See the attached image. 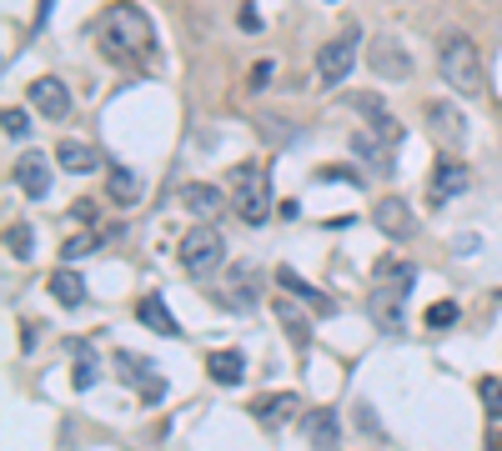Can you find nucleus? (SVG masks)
<instances>
[{
	"label": "nucleus",
	"mask_w": 502,
	"mask_h": 451,
	"mask_svg": "<svg viewBox=\"0 0 502 451\" xmlns=\"http://www.w3.org/2000/svg\"><path fill=\"white\" fill-rule=\"evenodd\" d=\"M96 40H100V55L116 65L151 61V55H156V25H151V15L141 11V5H131V0L106 5V15H100V25H96Z\"/></svg>",
	"instance_id": "f257e3e1"
},
{
	"label": "nucleus",
	"mask_w": 502,
	"mask_h": 451,
	"mask_svg": "<svg viewBox=\"0 0 502 451\" xmlns=\"http://www.w3.org/2000/svg\"><path fill=\"white\" fill-rule=\"evenodd\" d=\"M372 281H376V286H372V316H376V326H382V331H392V336H397L402 326H407L402 301H407V291H412L417 271L407 261H382Z\"/></svg>",
	"instance_id": "f03ea898"
},
{
	"label": "nucleus",
	"mask_w": 502,
	"mask_h": 451,
	"mask_svg": "<svg viewBox=\"0 0 502 451\" xmlns=\"http://www.w3.org/2000/svg\"><path fill=\"white\" fill-rule=\"evenodd\" d=\"M437 71L457 96H477L482 90V55H477L472 36H447L437 50Z\"/></svg>",
	"instance_id": "7ed1b4c3"
},
{
	"label": "nucleus",
	"mask_w": 502,
	"mask_h": 451,
	"mask_svg": "<svg viewBox=\"0 0 502 451\" xmlns=\"http://www.w3.org/2000/svg\"><path fill=\"white\" fill-rule=\"evenodd\" d=\"M357 46H362V30L357 25H342V36H332L322 50H316V75L322 86H342L347 71L357 65Z\"/></svg>",
	"instance_id": "20e7f679"
},
{
	"label": "nucleus",
	"mask_w": 502,
	"mask_h": 451,
	"mask_svg": "<svg viewBox=\"0 0 502 451\" xmlns=\"http://www.w3.org/2000/svg\"><path fill=\"white\" fill-rule=\"evenodd\" d=\"M176 256H181V266H186L191 276L216 271V266H221V256H226L221 231H212L206 221H201V226H191L186 236H181V246H176Z\"/></svg>",
	"instance_id": "39448f33"
},
{
	"label": "nucleus",
	"mask_w": 502,
	"mask_h": 451,
	"mask_svg": "<svg viewBox=\"0 0 502 451\" xmlns=\"http://www.w3.org/2000/svg\"><path fill=\"white\" fill-rule=\"evenodd\" d=\"M367 65H372V75H382V81H407V75H412V55H407V46H402L392 30H376V36L367 40Z\"/></svg>",
	"instance_id": "423d86ee"
},
{
	"label": "nucleus",
	"mask_w": 502,
	"mask_h": 451,
	"mask_svg": "<svg viewBox=\"0 0 502 451\" xmlns=\"http://www.w3.org/2000/svg\"><path fill=\"white\" fill-rule=\"evenodd\" d=\"M237 216L247 226H266V216H272V186H266V175L251 171V166L237 171Z\"/></svg>",
	"instance_id": "0eeeda50"
},
{
	"label": "nucleus",
	"mask_w": 502,
	"mask_h": 451,
	"mask_svg": "<svg viewBox=\"0 0 502 451\" xmlns=\"http://www.w3.org/2000/svg\"><path fill=\"white\" fill-rule=\"evenodd\" d=\"M427 131H432V140H437L442 150L467 146V115H463V106H452V100H427Z\"/></svg>",
	"instance_id": "6e6552de"
},
{
	"label": "nucleus",
	"mask_w": 502,
	"mask_h": 451,
	"mask_svg": "<svg viewBox=\"0 0 502 451\" xmlns=\"http://www.w3.org/2000/svg\"><path fill=\"white\" fill-rule=\"evenodd\" d=\"M221 306L226 311H251V306H262V276H256V266H226Z\"/></svg>",
	"instance_id": "1a4fd4ad"
},
{
	"label": "nucleus",
	"mask_w": 502,
	"mask_h": 451,
	"mask_svg": "<svg viewBox=\"0 0 502 451\" xmlns=\"http://www.w3.org/2000/svg\"><path fill=\"white\" fill-rule=\"evenodd\" d=\"M25 100H30L46 121H65V115H71V90L61 86V75H36V81L25 86Z\"/></svg>",
	"instance_id": "9d476101"
},
{
	"label": "nucleus",
	"mask_w": 502,
	"mask_h": 451,
	"mask_svg": "<svg viewBox=\"0 0 502 451\" xmlns=\"http://www.w3.org/2000/svg\"><path fill=\"white\" fill-rule=\"evenodd\" d=\"M372 221H376V231H382L387 241H407L417 231V216H412V206H407L402 196H382V200H376Z\"/></svg>",
	"instance_id": "9b49d317"
},
{
	"label": "nucleus",
	"mask_w": 502,
	"mask_h": 451,
	"mask_svg": "<svg viewBox=\"0 0 502 451\" xmlns=\"http://www.w3.org/2000/svg\"><path fill=\"white\" fill-rule=\"evenodd\" d=\"M347 106L362 115L367 125H372V136H382V140H402V121H397V115H392L376 96H347Z\"/></svg>",
	"instance_id": "f8f14e48"
},
{
	"label": "nucleus",
	"mask_w": 502,
	"mask_h": 451,
	"mask_svg": "<svg viewBox=\"0 0 502 451\" xmlns=\"http://www.w3.org/2000/svg\"><path fill=\"white\" fill-rule=\"evenodd\" d=\"M15 186H21L30 200H46L50 196V166H46L40 150H25L21 161H15Z\"/></svg>",
	"instance_id": "ddd939ff"
},
{
	"label": "nucleus",
	"mask_w": 502,
	"mask_h": 451,
	"mask_svg": "<svg viewBox=\"0 0 502 451\" xmlns=\"http://www.w3.org/2000/svg\"><path fill=\"white\" fill-rule=\"evenodd\" d=\"M301 431H307V441H312L316 451H332L342 437V416L332 412V406H316V412H301Z\"/></svg>",
	"instance_id": "4468645a"
},
{
	"label": "nucleus",
	"mask_w": 502,
	"mask_h": 451,
	"mask_svg": "<svg viewBox=\"0 0 502 451\" xmlns=\"http://www.w3.org/2000/svg\"><path fill=\"white\" fill-rule=\"evenodd\" d=\"M297 412H301V396H297V391H276V396H262L256 406H251V416H256L262 426H272V431H281V426H287Z\"/></svg>",
	"instance_id": "2eb2a0df"
},
{
	"label": "nucleus",
	"mask_w": 502,
	"mask_h": 451,
	"mask_svg": "<svg viewBox=\"0 0 502 451\" xmlns=\"http://www.w3.org/2000/svg\"><path fill=\"white\" fill-rule=\"evenodd\" d=\"M181 206H186L196 221H212V216H221L226 196H221V186H212V181H196V186L181 191Z\"/></svg>",
	"instance_id": "dca6fc26"
},
{
	"label": "nucleus",
	"mask_w": 502,
	"mask_h": 451,
	"mask_svg": "<svg viewBox=\"0 0 502 451\" xmlns=\"http://www.w3.org/2000/svg\"><path fill=\"white\" fill-rule=\"evenodd\" d=\"M136 321L146 326V331H156V336H181V321H176V316L166 311V301H161V296H141Z\"/></svg>",
	"instance_id": "f3484780"
},
{
	"label": "nucleus",
	"mask_w": 502,
	"mask_h": 451,
	"mask_svg": "<svg viewBox=\"0 0 502 451\" xmlns=\"http://www.w3.org/2000/svg\"><path fill=\"white\" fill-rule=\"evenodd\" d=\"M276 286L287 291V296H301L307 306H312V311H322V316L332 311V301H326V291H316L312 281H301V276L291 271V266H276Z\"/></svg>",
	"instance_id": "a211bd4d"
},
{
	"label": "nucleus",
	"mask_w": 502,
	"mask_h": 451,
	"mask_svg": "<svg viewBox=\"0 0 502 451\" xmlns=\"http://www.w3.org/2000/svg\"><path fill=\"white\" fill-rule=\"evenodd\" d=\"M141 175L131 171V166H111V171H106V196L116 200V206H136L141 200Z\"/></svg>",
	"instance_id": "6ab92c4d"
},
{
	"label": "nucleus",
	"mask_w": 502,
	"mask_h": 451,
	"mask_svg": "<svg viewBox=\"0 0 502 451\" xmlns=\"http://www.w3.org/2000/svg\"><path fill=\"white\" fill-rule=\"evenodd\" d=\"M467 186H472L467 166H457V161H437V171H432V196H437V200H452V196H463Z\"/></svg>",
	"instance_id": "aec40b11"
},
{
	"label": "nucleus",
	"mask_w": 502,
	"mask_h": 451,
	"mask_svg": "<svg viewBox=\"0 0 502 451\" xmlns=\"http://www.w3.org/2000/svg\"><path fill=\"white\" fill-rule=\"evenodd\" d=\"M272 311H276V321H281V331L291 336V346H297V351L312 346V321H307V316L297 311V301H276Z\"/></svg>",
	"instance_id": "412c9836"
},
{
	"label": "nucleus",
	"mask_w": 502,
	"mask_h": 451,
	"mask_svg": "<svg viewBox=\"0 0 502 451\" xmlns=\"http://www.w3.org/2000/svg\"><path fill=\"white\" fill-rule=\"evenodd\" d=\"M50 296L61 301L65 311H75V306H86V281H81V271L61 266V271L50 276Z\"/></svg>",
	"instance_id": "4be33fe9"
},
{
	"label": "nucleus",
	"mask_w": 502,
	"mask_h": 451,
	"mask_svg": "<svg viewBox=\"0 0 502 451\" xmlns=\"http://www.w3.org/2000/svg\"><path fill=\"white\" fill-rule=\"evenodd\" d=\"M206 371H212L221 387H241V381H247V356H241L237 346H226V351H216L212 362H206Z\"/></svg>",
	"instance_id": "5701e85b"
},
{
	"label": "nucleus",
	"mask_w": 502,
	"mask_h": 451,
	"mask_svg": "<svg viewBox=\"0 0 502 451\" xmlns=\"http://www.w3.org/2000/svg\"><path fill=\"white\" fill-rule=\"evenodd\" d=\"M56 161H61V171L86 175V171H96V166H100V156L86 146V140H61V150H56Z\"/></svg>",
	"instance_id": "b1692460"
},
{
	"label": "nucleus",
	"mask_w": 502,
	"mask_h": 451,
	"mask_svg": "<svg viewBox=\"0 0 502 451\" xmlns=\"http://www.w3.org/2000/svg\"><path fill=\"white\" fill-rule=\"evenodd\" d=\"M65 351L75 356V391H91L96 387V356H91L86 341H65Z\"/></svg>",
	"instance_id": "393cba45"
},
{
	"label": "nucleus",
	"mask_w": 502,
	"mask_h": 451,
	"mask_svg": "<svg viewBox=\"0 0 502 451\" xmlns=\"http://www.w3.org/2000/svg\"><path fill=\"white\" fill-rule=\"evenodd\" d=\"M5 246H11L15 261H30V251H36V231H30L25 221H11V226H5Z\"/></svg>",
	"instance_id": "a878e982"
},
{
	"label": "nucleus",
	"mask_w": 502,
	"mask_h": 451,
	"mask_svg": "<svg viewBox=\"0 0 502 451\" xmlns=\"http://www.w3.org/2000/svg\"><path fill=\"white\" fill-rule=\"evenodd\" d=\"M351 150H357V161H367V166H392L387 150H382V136H372V131H357V136H351Z\"/></svg>",
	"instance_id": "bb28decb"
},
{
	"label": "nucleus",
	"mask_w": 502,
	"mask_h": 451,
	"mask_svg": "<svg viewBox=\"0 0 502 451\" xmlns=\"http://www.w3.org/2000/svg\"><path fill=\"white\" fill-rule=\"evenodd\" d=\"M116 371H121V381H126V387H141L146 376H156V371H151V362H146V356H131V351H121V356H116Z\"/></svg>",
	"instance_id": "cd10ccee"
},
{
	"label": "nucleus",
	"mask_w": 502,
	"mask_h": 451,
	"mask_svg": "<svg viewBox=\"0 0 502 451\" xmlns=\"http://www.w3.org/2000/svg\"><path fill=\"white\" fill-rule=\"evenodd\" d=\"M100 241H106V236H100V226H96V231H81V236H71V241L61 246V256H65V261H81V256L100 251Z\"/></svg>",
	"instance_id": "c85d7f7f"
},
{
	"label": "nucleus",
	"mask_w": 502,
	"mask_h": 451,
	"mask_svg": "<svg viewBox=\"0 0 502 451\" xmlns=\"http://www.w3.org/2000/svg\"><path fill=\"white\" fill-rule=\"evenodd\" d=\"M477 391H482V406H488V416H492V421H502V381H498V376H482V381H477Z\"/></svg>",
	"instance_id": "c756f323"
},
{
	"label": "nucleus",
	"mask_w": 502,
	"mask_h": 451,
	"mask_svg": "<svg viewBox=\"0 0 502 451\" xmlns=\"http://www.w3.org/2000/svg\"><path fill=\"white\" fill-rule=\"evenodd\" d=\"M25 136H30V115H25L21 106H11V111H5V140H11V146H21Z\"/></svg>",
	"instance_id": "7c9ffc66"
},
{
	"label": "nucleus",
	"mask_w": 502,
	"mask_h": 451,
	"mask_svg": "<svg viewBox=\"0 0 502 451\" xmlns=\"http://www.w3.org/2000/svg\"><path fill=\"white\" fill-rule=\"evenodd\" d=\"M316 181H326V186H362V175L351 171V166H322Z\"/></svg>",
	"instance_id": "2f4dec72"
},
{
	"label": "nucleus",
	"mask_w": 502,
	"mask_h": 451,
	"mask_svg": "<svg viewBox=\"0 0 502 451\" xmlns=\"http://www.w3.org/2000/svg\"><path fill=\"white\" fill-rule=\"evenodd\" d=\"M136 396H141V406H161L166 401V376H146L136 387Z\"/></svg>",
	"instance_id": "473e14b6"
},
{
	"label": "nucleus",
	"mask_w": 502,
	"mask_h": 451,
	"mask_svg": "<svg viewBox=\"0 0 502 451\" xmlns=\"http://www.w3.org/2000/svg\"><path fill=\"white\" fill-rule=\"evenodd\" d=\"M452 321H457V301H437V306L427 311V326H432V331H447Z\"/></svg>",
	"instance_id": "72a5a7b5"
},
{
	"label": "nucleus",
	"mask_w": 502,
	"mask_h": 451,
	"mask_svg": "<svg viewBox=\"0 0 502 451\" xmlns=\"http://www.w3.org/2000/svg\"><path fill=\"white\" fill-rule=\"evenodd\" d=\"M272 81H276V61H251V75H247V86H251V90L272 86Z\"/></svg>",
	"instance_id": "f704fd0d"
},
{
	"label": "nucleus",
	"mask_w": 502,
	"mask_h": 451,
	"mask_svg": "<svg viewBox=\"0 0 502 451\" xmlns=\"http://www.w3.org/2000/svg\"><path fill=\"white\" fill-rule=\"evenodd\" d=\"M237 25H241V30H247V36H256V30H266V25H262V11H256L251 0H247V5H241V11H237Z\"/></svg>",
	"instance_id": "c9c22d12"
},
{
	"label": "nucleus",
	"mask_w": 502,
	"mask_h": 451,
	"mask_svg": "<svg viewBox=\"0 0 502 451\" xmlns=\"http://www.w3.org/2000/svg\"><path fill=\"white\" fill-rule=\"evenodd\" d=\"M347 226H357V216H332V221H326V231H347Z\"/></svg>",
	"instance_id": "e433bc0d"
},
{
	"label": "nucleus",
	"mask_w": 502,
	"mask_h": 451,
	"mask_svg": "<svg viewBox=\"0 0 502 451\" xmlns=\"http://www.w3.org/2000/svg\"><path fill=\"white\" fill-rule=\"evenodd\" d=\"M50 5H56V0H40V25H46V15H50Z\"/></svg>",
	"instance_id": "4c0bfd02"
}]
</instances>
